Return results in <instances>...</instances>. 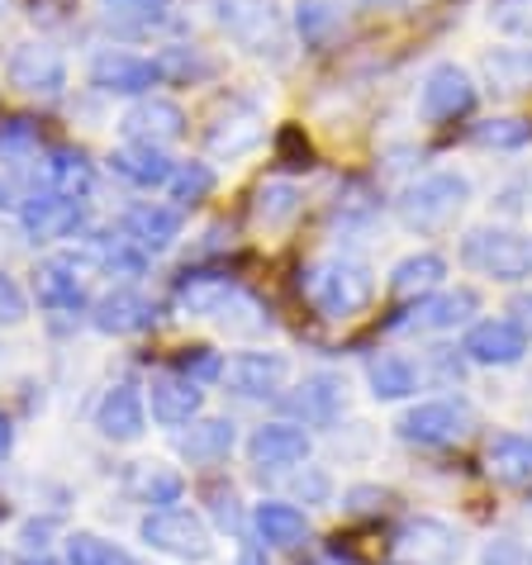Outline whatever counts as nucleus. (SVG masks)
Masks as SVG:
<instances>
[{
  "mask_svg": "<svg viewBox=\"0 0 532 565\" xmlns=\"http://www.w3.org/2000/svg\"><path fill=\"white\" fill-rule=\"evenodd\" d=\"M233 295H238V286H233L228 276H219V271H185L177 280V290H171V300H177L181 313H191V319H219Z\"/></svg>",
  "mask_w": 532,
  "mask_h": 565,
  "instance_id": "nucleus-25",
  "label": "nucleus"
},
{
  "mask_svg": "<svg viewBox=\"0 0 532 565\" xmlns=\"http://www.w3.org/2000/svg\"><path fill=\"white\" fill-rule=\"evenodd\" d=\"M67 565H138L124 546L96 537V532H76L67 537Z\"/></svg>",
  "mask_w": 532,
  "mask_h": 565,
  "instance_id": "nucleus-43",
  "label": "nucleus"
},
{
  "mask_svg": "<svg viewBox=\"0 0 532 565\" xmlns=\"http://www.w3.org/2000/svg\"><path fill=\"white\" fill-rule=\"evenodd\" d=\"M471 138L480 148H499V152H513V148H528L532 143V124L519 115H499V119H485L471 129Z\"/></svg>",
  "mask_w": 532,
  "mask_h": 565,
  "instance_id": "nucleus-41",
  "label": "nucleus"
},
{
  "mask_svg": "<svg viewBox=\"0 0 532 565\" xmlns=\"http://www.w3.org/2000/svg\"><path fill=\"white\" fill-rule=\"evenodd\" d=\"M485 20H490L499 34L532 43V0H485Z\"/></svg>",
  "mask_w": 532,
  "mask_h": 565,
  "instance_id": "nucleus-44",
  "label": "nucleus"
},
{
  "mask_svg": "<svg viewBox=\"0 0 532 565\" xmlns=\"http://www.w3.org/2000/svg\"><path fill=\"white\" fill-rule=\"evenodd\" d=\"M109 171H115L119 181L138 185V191H158V185L171 181V171H177V162L162 152V148H148V143H124L109 152Z\"/></svg>",
  "mask_w": 532,
  "mask_h": 565,
  "instance_id": "nucleus-27",
  "label": "nucleus"
},
{
  "mask_svg": "<svg viewBox=\"0 0 532 565\" xmlns=\"http://www.w3.org/2000/svg\"><path fill=\"white\" fill-rule=\"evenodd\" d=\"M461 266L499 286H519L532 280V233L528 228H499L480 224L461 238Z\"/></svg>",
  "mask_w": 532,
  "mask_h": 565,
  "instance_id": "nucleus-2",
  "label": "nucleus"
},
{
  "mask_svg": "<svg viewBox=\"0 0 532 565\" xmlns=\"http://www.w3.org/2000/svg\"><path fill=\"white\" fill-rule=\"evenodd\" d=\"M466 205H471V177L457 167H443L404 185L395 200V214L409 233H424L428 238V233H447L466 214Z\"/></svg>",
  "mask_w": 532,
  "mask_h": 565,
  "instance_id": "nucleus-1",
  "label": "nucleus"
},
{
  "mask_svg": "<svg viewBox=\"0 0 532 565\" xmlns=\"http://www.w3.org/2000/svg\"><path fill=\"white\" fill-rule=\"evenodd\" d=\"M476 82L471 72L457 67V62H437L428 67V76L418 82V119L424 124H451L476 109Z\"/></svg>",
  "mask_w": 532,
  "mask_h": 565,
  "instance_id": "nucleus-8",
  "label": "nucleus"
},
{
  "mask_svg": "<svg viewBox=\"0 0 532 565\" xmlns=\"http://www.w3.org/2000/svg\"><path fill=\"white\" fill-rule=\"evenodd\" d=\"M177 371H181V375H191L195 385H205V381H224V356H219L214 348H185Z\"/></svg>",
  "mask_w": 532,
  "mask_h": 565,
  "instance_id": "nucleus-46",
  "label": "nucleus"
},
{
  "mask_svg": "<svg viewBox=\"0 0 532 565\" xmlns=\"http://www.w3.org/2000/svg\"><path fill=\"white\" fill-rule=\"evenodd\" d=\"M20 228L29 243H62L76 238L86 228V200L57 195V191H39L20 205Z\"/></svg>",
  "mask_w": 532,
  "mask_h": 565,
  "instance_id": "nucleus-13",
  "label": "nucleus"
},
{
  "mask_svg": "<svg viewBox=\"0 0 532 565\" xmlns=\"http://www.w3.org/2000/svg\"><path fill=\"white\" fill-rule=\"evenodd\" d=\"M309 451H315V437H309L300 423H262V428H253V437H247V461H253L257 470H300L309 466Z\"/></svg>",
  "mask_w": 532,
  "mask_h": 565,
  "instance_id": "nucleus-17",
  "label": "nucleus"
},
{
  "mask_svg": "<svg viewBox=\"0 0 532 565\" xmlns=\"http://www.w3.org/2000/svg\"><path fill=\"white\" fill-rule=\"evenodd\" d=\"M476 565H532V552L519 532H494V537L480 542Z\"/></svg>",
  "mask_w": 532,
  "mask_h": 565,
  "instance_id": "nucleus-45",
  "label": "nucleus"
},
{
  "mask_svg": "<svg viewBox=\"0 0 532 565\" xmlns=\"http://www.w3.org/2000/svg\"><path fill=\"white\" fill-rule=\"evenodd\" d=\"M466 428H471V409L457 399H424V404H409V409L400 414L395 433L400 443L409 447H451L461 443Z\"/></svg>",
  "mask_w": 532,
  "mask_h": 565,
  "instance_id": "nucleus-9",
  "label": "nucleus"
},
{
  "mask_svg": "<svg viewBox=\"0 0 532 565\" xmlns=\"http://www.w3.org/2000/svg\"><path fill=\"white\" fill-rule=\"evenodd\" d=\"M290 490H295V499H305V504H328V499H333V476H328L323 466H305V470H295Z\"/></svg>",
  "mask_w": 532,
  "mask_h": 565,
  "instance_id": "nucleus-47",
  "label": "nucleus"
},
{
  "mask_svg": "<svg viewBox=\"0 0 532 565\" xmlns=\"http://www.w3.org/2000/svg\"><path fill=\"white\" fill-rule=\"evenodd\" d=\"M185 109L177 100H162V96H143L129 115H124V134L129 143H148V148H167V143H181L185 138Z\"/></svg>",
  "mask_w": 532,
  "mask_h": 565,
  "instance_id": "nucleus-22",
  "label": "nucleus"
},
{
  "mask_svg": "<svg viewBox=\"0 0 532 565\" xmlns=\"http://www.w3.org/2000/svg\"><path fill=\"white\" fill-rule=\"evenodd\" d=\"M214 24L253 57H280L286 49V20L272 0H210Z\"/></svg>",
  "mask_w": 532,
  "mask_h": 565,
  "instance_id": "nucleus-5",
  "label": "nucleus"
},
{
  "mask_svg": "<svg viewBox=\"0 0 532 565\" xmlns=\"http://www.w3.org/2000/svg\"><path fill=\"white\" fill-rule=\"evenodd\" d=\"M20 205L24 200H20V191H14V181L0 177V214H20Z\"/></svg>",
  "mask_w": 532,
  "mask_h": 565,
  "instance_id": "nucleus-53",
  "label": "nucleus"
},
{
  "mask_svg": "<svg viewBox=\"0 0 532 565\" xmlns=\"http://www.w3.org/2000/svg\"><path fill=\"white\" fill-rule=\"evenodd\" d=\"M20 537H24V552H34V546H39V552H49V537H53V518H43V523H29V527L20 532Z\"/></svg>",
  "mask_w": 532,
  "mask_h": 565,
  "instance_id": "nucleus-51",
  "label": "nucleus"
},
{
  "mask_svg": "<svg viewBox=\"0 0 532 565\" xmlns=\"http://www.w3.org/2000/svg\"><path fill=\"white\" fill-rule=\"evenodd\" d=\"M238 565H272V552H266V546L253 537V542L238 546Z\"/></svg>",
  "mask_w": 532,
  "mask_h": 565,
  "instance_id": "nucleus-52",
  "label": "nucleus"
},
{
  "mask_svg": "<svg viewBox=\"0 0 532 565\" xmlns=\"http://www.w3.org/2000/svg\"><path fill=\"white\" fill-rule=\"evenodd\" d=\"M6 82L24 96H39V100H53L62 96L67 86V57H62L53 43H20L6 62Z\"/></svg>",
  "mask_w": 532,
  "mask_h": 565,
  "instance_id": "nucleus-14",
  "label": "nucleus"
},
{
  "mask_svg": "<svg viewBox=\"0 0 532 565\" xmlns=\"http://www.w3.org/2000/svg\"><path fill=\"white\" fill-rule=\"evenodd\" d=\"M286 409L305 423V428H333L348 414V385L333 371H315L295 385V395H286Z\"/></svg>",
  "mask_w": 532,
  "mask_h": 565,
  "instance_id": "nucleus-20",
  "label": "nucleus"
},
{
  "mask_svg": "<svg viewBox=\"0 0 532 565\" xmlns=\"http://www.w3.org/2000/svg\"><path fill=\"white\" fill-rule=\"evenodd\" d=\"M513 313H519L513 323H519V328H523V338L532 342V295H519V300H513Z\"/></svg>",
  "mask_w": 532,
  "mask_h": 565,
  "instance_id": "nucleus-54",
  "label": "nucleus"
},
{
  "mask_svg": "<svg viewBox=\"0 0 532 565\" xmlns=\"http://www.w3.org/2000/svg\"><path fill=\"white\" fill-rule=\"evenodd\" d=\"M105 20L119 29H134V34H148L171 20V0H100Z\"/></svg>",
  "mask_w": 532,
  "mask_h": 565,
  "instance_id": "nucleus-36",
  "label": "nucleus"
},
{
  "mask_svg": "<svg viewBox=\"0 0 532 565\" xmlns=\"http://www.w3.org/2000/svg\"><path fill=\"white\" fill-rule=\"evenodd\" d=\"M24 319H29L24 290L14 286V276H10V271H0V328H14V323H24Z\"/></svg>",
  "mask_w": 532,
  "mask_h": 565,
  "instance_id": "nucleus-49",
  "label": "nucleus"
},
{
  "mask_svg": "<svg viewBox=\"0 0 532 565\" xmlns=\"http://www.w3.org/2000/svg\"><path fill=\"white\" fill-rule=\"evenodd\" d=\"M34 157H39V124L24 115L0 119V162L24 167V162H34Z\"/></svg>",
  "mask_w": 532,
  "mask_h": 565,
  "instance_id": "nucleus-39",
  "label": "nucleus"
},
{
  "mask_svg": "<svg viewBox=\"0 0 532 565\" xmlns=\"http://www.w3.org/2000/svg\"><path fill=\"white\" fill-rule=\"evenodd\" d=\"M10 451H14V428H10V418L0 414V461H6Z\"/></svg>",
  "mask_w": 532,
  "mask_h": 565,
  "instance_id": "nucleus-55",
  "label": "nucleus"
},
{
  "mask_svg": "<svg viewBox=\"0 0 532 565\" xmlns=\"http://www.w3.org/2000/svg\"><path fill=\"white\" fill-rule=\"evenodd\" d=\"M262 138H266L262 105L247 100V96H228V100H219V109H214V119H210V129H205V148L228 162V157L253 152Z\"/></svg>",
  "mask_w": 532,
  "mask_h": 565,
  "instance_id": "nucleus-10",
  "label": "nucleus"
},
{
  "mask_svg": "<svg viewBox=\"0 0 532 565\" xmlns=\"http://www.w3.org/2000/svg\"><path fill=\"white\" fill-rule=\"evenodd\" d=\"M158 72H162V82H205V76H214V62L200 53V49H162L158 57Z\"/></svg>",
  "mask_w": 532,
  "mask_h": 565,
  "instance_id": "nucleus-42",
  "label": "nucleus"
},
{
  "mask_svg": "<svg viewBox=\"0 0 532 565\" xmlns=\"http://www.w3.org/2000/svg\"><path fill=\"white\" fill-rule=\"evenodd\" d=\"M152 319H158V309L143 290L134 286H115L105 290L96 305H91V328L105 338H134V333H148Z\"/></svg>",
  "mask_w": 532,
  "mask_h": 565,
  "instance_id": "nucleus-21",
  "label": "nucleus"
},
{
  "mask_svg": "<svg viewBox=\"0 0 532 565\" xmlns=\"http://www.w3.org/2000/svg\"><path fill=\"white\" fill-rule=\"evenodd\" d=\"M6 10H10V0H0V14H6Z\"/></svg>",
  "mask_w": 532,
  "mask_h": 565,
  "instance_id": "nucleus-57",
  "label": "nucleus"
},
{
  "mask_svg": "<svg viewBox=\"0 0 532 565\" xmlns=\"http://www.w3.org/2000/svg\"><path fill=\"white\" fill-rule=\"evenodd\" d=\"M286 381H290L286 352L253 348V352H233L224 361V385H228V395H238V399H276L280 390H286Z\"/></svg>",
  "mask_w": 532,
  "mask_h": 565,
  "instance_id": "nucleus-12",
  "label": "nucleus"
},
{
  "mask_svg": "<svg viewBox=\"0 0 532 565\" xmlns=\"http://www.w3.org/2000/svg\"><path fill=\"white\" fill-rule=\"evenodd\" d=\"M375 214H381V195H375L366 181H348V185L338 191L333 224H342V228H362V224H371Z\"/></svg>",
  "mask_w": 532,
  "mask_h": 565,
  "instance_id": "nucleus-40",
  "label": "nucleus"
},
{
  "mask_svg": "<svg viewBox=\"0 0 532 565\" xmlns=\"http://www.w3.org/2000/svg\"><path fill=\"white\" fill-rule=\"evenodd\" d=\"M447 280V262L437 253H409L404 262H395V271H390V295L395 300H424V295L443 290Z\"/></svg>",
  "mask_w": 532,
  "mask_h": 565,
  "instance_id": "nucleus-31",
  "label": "nucleus"
},
{
  "mask_svg": "<svg viewBox=\"0 0 532 565\" xmlns=\"http://www.w3.org/2000/svg\"><path fill=\"white\" fill-rule=\"evenodd\" d=\"M0 565H6V556H0Z\"/></svg>",
  "mask_w": 532,
  "mask_h": 565,
  "instance_id": "nucleus-58",
  "label": "nucleus"
},
{
  "mask_svg": "<svg viewBox=\"0 0 532 565\" xmlns=\"http://www.w3.org/2000/svg\"><path fill=\"white\" fill-rule=\"evenodd\" d=\"M158 82H162L158 62L138 57L129 49H100L91 57V86L105 90V96H148Z\"/></svg>",
  "mask_w": 532,
  "mask_h": 565,
  "instance_id": "nucleus-18",
  "label": "nucleus"
},
{
  "mask_svg": "<svg viewBox=\"0 0 532 565\" xmlns=\"http://www.w3.org/2000/svg\"><path fill=\"white\" fill-rule=\"evenodd\" d=\"M247 523H253V537L266 552H295L309 542V513L286 504V499H262Z\"/></svg>",
  "mask_w": 532,
  "mask_h": 565,
  "instance_id": "nucleus-24",
  "label": "nucleus"
},
{
  "mask_svg": "<svg viewBox=\"0 0 532 565\" xmlns=\"http://www.w3.org/2000/svg\"><path fill=\"white\" fill-rule=\"evenodd\" d=\"M233 447H238L233 418H195L191 433H181V443H177L185 466H219L233 457Z\"/></svg>",
  "mask_w": 532,
  "mask_h": 565,
  "instance_id": "nucleus-26",
  "label": "nucleus"
},
{
  "mask_svg": "<svg viewBox=\"0 0 532 565\" xmlns=\"http://www.w3.org/2000/svg\"><path fill=\"white\" fill-rule=\"evenodd\" d=\"M143 399H148L152 423H162V428H191L200 418V409H205V390L181 371H158L148 381Z\"/></svg>",
  "mask_w": 532,
  "mask_h": 565,
  "instance_id": "nucleus-19",
  "label": "nucleus"
},
{
  "mask_svg": "<svg viewBox=\"0 0 532 565\" xmlns=\"http://www.w3.org/2000/svg\"><path fill=\"white\" fill-rule=\"evenodd\" d=\"M134 494H138V504H148V513L152 509H177L181 494H185V480L171 466L148 461L143 470H138V480H134Z\"/></svg>",
  "mask_w": 532,
  "mask_h": 565,
  "instance_id": "nucleus-35",
  "label": "nucleus"
},
{
  "mask_svg": "<svg viewBox=\"0 0 532 565\" xmlns=\"http://www.w3.org/2000/svg\"><path fill=\"white\" fill-rule=\"evenodd\" d=\"M338 29H342V14L333 0H300L295 6V34H300L305 49H323Z\"/></svg>",
  "mask_w": 532,
  "mask_h": 565,
  "instance_id": "nucleus-37",
  "label": "nucleus"
},
{
  "mask_svg": "<svg viewBox=\"0 0 532 565\" xmlns=\"http://www.w3.org/2000/svg\"><path fill=\"white\" fill-rule=\"evenodd\" d=\"M485 82L504 96H519V90H532V49H490L480 57Z\"/></svg>",
  "mask_w": 532,
  "mask_h": 565,
  "instance_id": "nucleus-32",
  "label": "nucleus"
},
{
  "mask_svg": "<svg viewBox=\"0 0 532 565\" xmlns=\"http://www.w3.org/2000/svg\"><path fill=\"white\" fill-rule=\"evenodd\" d=\"M461 356L490 371H509L528 356V338L513 319H476L461 338Z\"/></svg>",
  "mask_w": 532,
  "mask_h": 565,
  "instance_id": "nucleus-16",
  "label": "nucleus"
},
{
  "mask_svg": "<svg viewBox=\"0 0 532 565\" xmlns=\"http://www.w3.org/2000/svg\"><path fill=\"white\" fill-rule=\"evenodd\" d=\"M357 6H366V10H395V6H404V0H357Z\"/></svg>",
  "mask_w": 532,
  "mask_h": 565,
  "instance_id": "nucleus-56",
  "label": "nucleus"
},
{
  "mask_svg": "<svg viewBox=\"0 0 532 565\" xmlns=\"http://www.w3.org/2000/svg\"><path fill=\"white\" fill-rule=\"evenodd\" d=\"M96 433L115 447H134L148 433V399L134 381H115L96 404Z\"/></svg>",
  "mask_w": 532,
  "mask_h": 565,
  "instance_id": "nucleus-15",
  "label": "nucleus"
},
{
  "mask_svg": "<svg viewBox=\"0 0 532 565\" xmlns=\"http://www.w3.org/2000/svg\"><path fill=\"white\" fill-rule=\"evenodd\" d=\"M366 390L375 404H404L418 395V366L400 352H375L366 361Z\"/></svg>",
  "mask_w": 532,
  "mask_h": 565,
  "instance_id": "nucleus-28",
  "label": "nucleus"
},
{
  "mask_svg": "<svg viewBox=\"0 0 532 565\" xmlns=\"http://www.w3.org/2000/svg\"><path fill=\"white\" fill-rule=\"evenodd\" d=\"M86 266L91 257H76V253H57L49 262H39L34 271V300L39 309L57 323H76L82 313H91V290H86Z\"/></svg>",
  "mask_w": 532,
  "mask_h": 565,
  "instance_id": "nucleus-6",
  "label": "nucleus"
},
{
  "mask_svg": "<svg viewBox=\"0 0 532 565\" xmlns=\"http://www.w3.org/2000/svg\"><path fill=\"white\" fill-rule=\"evenodd\" d=\"M305 295L323 319H357L375 295V276L362 257H328L309 266Z\"/></svg>",
  "mask_w": 532,
  "mask_h": 565,
  "instance_id": "nucleus-3",
  "label": "nucleus"
},
{
  "mask_svg": "<svg viewBox=\"0 0 532 565\" xmlns=\"http://www.w3.org/2000/svg\"><path fill=\"white\" fill-rule=\"evenodd\" d=\"M210 191H214L210 162H177V171H171V181H167V195L177 200V210H191L200 200H210Z\"/></svg>",
  "mask_w": 532,
  "mask_h": 565,
  "instance_id": "nucleus-38",
  "label": "nucleus"
},
{
  "mask_svg": "<svg viewBox=\"0 0 532 565\" xmlns=\"http://www.w3.org/2000/svg\"><path fill=\"white\" fill-rule=\"evenodd\" d=\"M485 470H490L499 484L528 490L532 484V433H494L490 447H485Z\"/></svg>",
  "mask_w": 532,
  "mask_h": 565,
  "instance_id": "nucleus-29",
  "label": "nucleus"
},
{
  "mask_svg": "<svg viewBox=\"0 0 532 565\" xmlns=\"http://www.w3.org/2000/svg\"><path fill=\"white\" fill-rule=\"evenodd\" d=\"M119 233L138 247V253L158 257V253H167V247L181 238V210H177V205H152V200H143V205L124 210Z\"/></svg>",
  "mask_w": 532,
  "mask_h": 565,
  "instance_id": "nucleus-23",
  "label": "nucleus"
},
{
  "mask_svg": "<svg viewBox=\"0 0 532 565\" xmlns=\"http://www.w3.org/2000/svg\"><path fill=\"white\" fill-rule=\"evenodd\" d=\"M395 561L400 565H457L466 556L461 527H451L437 513H414L395 527Z\"/></svg>",
  "mask_w": 532,
  "mask_h": 565,
  "instance_id": "nucleus-7",
  "label": "nucleus"
},
{
  "mask_svg": "<svg viewBox=\"0 0 532 565\" xmlns=\"http://www.w3.org/2000/svg\"><path fill=\"white\" fill-rule=\"evenodd\" d=\"M43 181H49V191H57V195L86 200L96 191V162H91L82 148H49L43 152Z\"/></svg>",
  "mask_w": 532,
  "mask_h": 565,
  "instance_id": "nucleus-30",
  "label": "nucleus"
},
{
  "mask_svg": "<svg viewBox=\"0 0 532 565\" xmlns=\"http://www.w3.org/2000/svg\"><path fill=\"white\" fill-rule=\"evenodd\" d=\"M300 185L295 181H262L257 195H253V218L272 233V228H286L295 214H300Z\"/></svg>",
  "mask_w": 532,
  "mask_h": 565,
  "instance_id": "nucleus-33",
  "label": "nucleus"
},
{
  "mask_svg": "<svg viewBox=\"0 0 532 565\" xmlns=\"http://www.w3.org/2000/svg\"><path fill=\"white\" fill-rule=\"evenodd\" d=\"M385 504V494L381 490H366V484H357V490L342 494V509L348 513H371V509H381Z\"/></svg>",
  "mask_w": 532,
  "mask_h": 565,
  "instance_id": "nucleus-50",
  "label": "nucleus"
},
{
  "mask_svg": "<svg viewBox=\"0 0 532 565\" xmlns=\"http://www.w3.org/2000/svg\"><path fill=\"white\" fill-rule=\"evenodd\" d=\"M138 542L158 556H171L181 565H205L214 556V532L191 509H152L138 523Z\"/></svg>",
  "mask_w": 532,
  "mask_h": 565,
  "instance_id": "nucleus-4",
  "label": "nucleus"
},
{
  "mask_svg": "<svg viewBox=\"0 0 532 565\" xmlns=\"http://www.w3.org/2000/svg\"><path fill=\"white\" fill-rule=\"evenodd\" d=\"M480 313V295L471 286H457V290H433L424 300H414L409 313H400V319H390V328H400V333H447V328H471Z\"/></svg>",
  "mask_w": 532,
  "mask_h": 565,
  "instance_id": "nucleus-11",
  "label": "nucleus"
},
{
  "mask_svg": "<svg viewBox=\"0 0 532 565\" xmlns=\"http://www.w3.org/2000/svg\"><path fill=\"white\" fill-rule=\"evenodd\" d=\"M91 266H100L109 276H143L148 253H138L124 233H96V238H91Z\"/></svg>",
  "mask_w": 532,
  "mask_h": 565,
  "instance_id": "nucleus-34",
  "label": "nucleus"
},
{
  "mask_svg": "<svg viewBox=\"0 0 532 565\" xmlns=\"http://www.w3.org/2000/svg\"><path fill=\"white\" fill-rule=\"evenodd\" d=\"M205 499H210V513H214L219 532H243V509H238V494L224 490V484H210Z\"/></svg>",
  "mask_w": 532,
  "mask_h": 565,
  "instance_id": "nucleus-48",
  "label": "nucleus"
}]
</instances>
